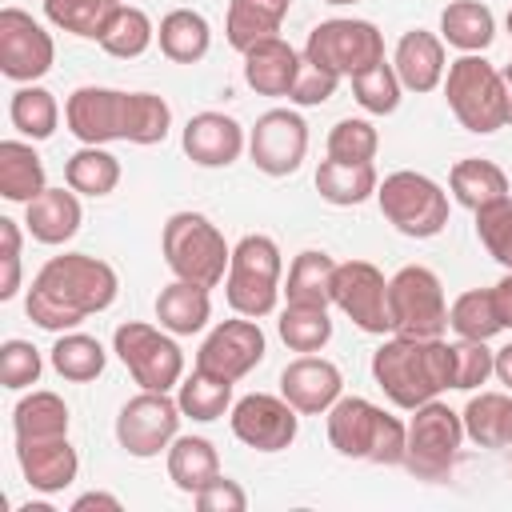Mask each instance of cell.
<instances>
[{
    "instance_id": "cell-37",
    "label": "cell",
    "mask_w": 512,
    "mask_h": 512,
    "mask_svg": "<svg viewBox=\"0 0 512 512\" xmlns=\"http://www.w3.org/2000/svg\"><path fill=\"white\" fill-rule=\"evenodd\" d=\"M120 12V0H44V16L84 40H100L108 20Z\"/></svg>"
},
{
    "instance_id": "cell-5",
    "label": "cell",
    "mask_w": 512,
    "mask_h": 512,
    "mask_svg": "<svg viewBox=\"0 0 512 512\" xmlns=\"http://www.w3.org/2000/svg\"><path fill=\"white\" fill-rule=\"evenodd\" d=\"M160 248L168 268L180 280H192L204 288H216L232 264V248L224 244V232L200 212H172L164 224Z\"/></svg>"
},
{
    "instance_id": "cell-12",
    "label": "cell",
    "mask_w": 512,
    "mask_h": 512,
    "mask_svg": "<svg viewBox=\"0 0 512 512\" xmlns=\"http://www.w3.org/2000/svg\"><path fill=\"white\" fill-rule=\"evenodd\" d=\"M112 348L124 360V368L132 372V380L148 392H168L172 384H180L184 372V352L172 336H164L152 324L128 320L112 332Z\"/></svg>"
},
{
    "instance_id": "cell-55",
    "label": "cell",
    "mask_w": 512,
    "mask_h": 512,
    "mask_svg": "<svg viewBox=\"0 0 512 512\" xmlns=\"http://www.w3.org/2000/svg\"><path fill=\"white\" fill-rule=\"evenodd\" d=\"M500 76H504V92H508V124H512V60L500 68Z\"/></svg>"
},
{
    "instance_id": "cell-46",
    "label": "cell",
    "mask_w": 512,
    "mask_h": 512,
    "mask_svg": "<svg viewBox=\"0 0 512 512\" xmlns=\"http://www.w3.org/2000/svg\"><path fill=\"white\" fill-rule=\"evenodd\" d=\"M380 148V132L368 124V120H356V116H344L332 124L328 132V156L332 160H372Z\"/></svg>"
},
{
    "instance_id": "cell-39",
    "label": "cell",
    "mask_w": 512,
    "mask_h": 512,
    "mask_svg": "<svg viewBox=\"0 0 512 512\" xmlns=\"http://www.w3.org/2000/svg\"><path fill=\"white\" fill-rule=\"evenodd\" d=\"M8 116H12V128H20L24 136L32 140H48L60 124V104L48 88L40 84H24L12 92V104H8Z\"/></svg>"
},
{
    "instance_id": "cell-54",
    "label": "cell",
    "mask_w": 512,
    "mask_h": 512,
    "mask_svg": "<svg viewBox=\"0 0 512 512\" xmlns=\"http://www.w3.org/2000/svg\"><path fill=\"white\" fill-rule=\"evenodd\" d=\"M492 376H496L500 384H508V388H512V344L496 348V356H492Z\"/></svg>"
},
{
    "instance_id": "cell-13",
    "label": "cell",
    "mask_w": 512,
    "mask_h": 512,
    "mask_svg": "<svg viewBox=\"0 0 512 512\" xmlns=\"http://www.w3.org/2000/svg\"><path fill=\"white\" fill-rule=\"evenodd\" d=\"M180 404L168 396V392H140L132 396L120 416H116V440L128 456H160V448H168L176 440V428H180Z\"/></svg>"
},
{
    "instance_id": "cell-31",
    "label": "cell",
    "mask_w": 512,
    "mask_h": 512,
    "mask_svg": "<svg viewBox=\"0 0 512 512\" xmlns=\"http://www.w3.org/2000/svg\"><path fill=\"white\" fill-rule=\"evenodd\" d=\"M160 52L172 60V64H196L208 56V44H212V28L200 12L192 8H176L160 20Z\"/></svg>"
},
{
    "instance_id": "cell-27",
    "label": "cell",
    "mask_w": 512,
    "mask_h": 512,
    "mask_svg": "<svg viewBox=\"0 0 512 512\" xmlns=\"http://www.w3.org/2000/svg\"><path fill=\"white\" fill-rule=\"evenodd\" d=\"M44 164L32 144L0 140V196L12 204H32L44 192Z\"/></svg>"
},
{
    "instance_id": "cell-48",
    "label": "cell",
    "mask_w": 512,
    "mask_h": 512,
    "mask_svg": "<svg viewBox=\"0 0 512 512\" xmlns=\"http://www.w3.org/2000/svg\"><path fill=\"white\" fill-rule=\"evenodd\" d=\"M40 352L28 340H4L0 344V384L4 388H28L40 380Z\"/></svg>"
},
{
    "instance_id": "cell-32",
    "label": "cell",
    "mask_w": 512,
    "mask_h": 512,
    "mask_svg": "<svg viewBox=\"0 0 512 512\" xmlns=\"http://www.w3.org/2000/svg\"><path fill=\"white\" fill-rule=\"evenodd\" d=\"M448 188L452 196L464 204V208H484L500 196H508V176L500 164L492 160H480V156H468V160H456L452 172H448Z\"/></svg>"
},
{
    "instance_id": "cell-34",
    "label": "cell",
    "mask_w": 512,
    "mask_h": 512,
    "mask_svg": "<svg viewBox=\"0 0 512 512\" xmlns=\"http://www.w3.org/2000/svg\"><path fill=\"white\" fill-rule=\"evenodd\" d=\"M12 424H16V444L68 436V404L56 392H32L12 408Z\"/></svg>"
},
{
    "instance_id": "cell-21",
    "label": "cell",
    "mask_w": 512,
    "mask_h": 512,
    "mask_svg": "<svg viewBox=\"0 0 512 512\" xmlns=\"http://www.w3.org/2000/svg\"><path fill=\"white\" fill-rule=\"evenodd\" d=\"M300 64L304 56H296V48L284 36H264L252 48H244V80L260 96H288L300 76Z\"/></svg>"
},
{
    "instance_id": "cell-40",
    "label": "cell",
    "mask_w": 512,
    "mask_h": 512,
    "mask_svg": "<svg viewBox=\"0 0 512 512\" xmlns=\"http://www.w3.org/2000/svg\"><path fill=\"white\" fill-rule=\"evenodd\" d=\"M448 324L456 328L460 340H488L496 332H504L500 324V312H496V300H492V288H468L452 300L448 308Z\"/></svg>"
},
{
    "instance_id": "cell-38",
    "label": "cell",
    "mask_w": 512,
    "mask_h": 512,
    "mask_svg": "<svg viewBox=\"0 0 512 512\" xmlns=\"http://www.w3.org/2000/svg\"><path fill=\"white\" fill-rule=\"evenodd\" d=\"M276 328L292 352H320L332 340V320L324 304H284Z\"/></svg>"
},
{
    "instance_id": "cell-23",
    "label": "cell",
    "mask_w": 512,
    "mask_h": 512,
    "mask_svg": "<svg viewBox=\"0 0 512 512\" xmlns=\"http://www.w3.org/2000/svg\"><path fill=\"white\" fill-rule=\"evenodd\" d=\"M392 68H396V76L408 92H432L444 80V68H448L444 64V40L436 32H424V28L404 32L400 44H396Z\"/></svg>"
},
{
    "instance_id": "cell-41",
    "label": "cell",
    "mask_w": 512,
    "mask_h": 512,
    "mask_svg": "<svg viewBox=\"0 0 512 512\" xmlns=\"http://www.w3.org/2000/svg\"><path fill=\"white\" fill-rule=\"evenodd\" d=\"M104 348L96 336H84V332H64L56 344H52V368L72 380V384H88L104 372Z\"/></svg>"
},
{
    "instance_id": "cell-18",
    "label": "cell",
    "mask_w": 512,
    "mask_h": 512,
    "mask_svg": "<svg viewBox=\"0 0 512 512\" xmlns=\"http://www.w3.org/2000/svg\"><path fill=\"white\" fill-rule=\"evenodd\" d=\"M264 352H268V344H264L260 324L252 316H236L208 332V340L196 352V368L216 372L224 380H240L264 360Z\"/></svg>"
},
{
    "instance_id": "cell-14",
    "label": "cell",
    "mask_w": 512,
    "mask_h": 512,
    "mask_svg": "<svg viewBox=\"0 0 512 512\" xmlns=\"http://www.w3.org/2000/svg\"><path fill=\"white\" fill-rule=\"evenodd\" d=\"M332 304L364 332L372 336H384L392 332V320H388V280L376 264L368 260H344L336 264V276H332Z\"/></svg>"
},
{
    "instance_id": "cell-56",
    "label": "cell",
    "mask_w": 512,
    "mask_h": 512,
    "mask_svg": "<svg viewBox=\"0 0 512 512\" xmlns=\"http://www.w3.org/2000/svg\"><path fill=\"white\" fill-rule=\"evenodd\" d=\"M324 4H360V0H324Z\"/></svg>"
},
{
    "instance_id": "cell-36",
    "label": "cell",
    "mask_w": 512,
    "mask_h": 512,
    "mask_svg": "<svg viewBox=\"0 0 512 512\" xmlns=\"http://www.w3.org/2000/svg\"><path fill=\"white\" fill-rule=\"evenodd\" d=\"M64 180L72 192H84V196H108L116 184H120V160L100 148V144H84L80 152L68 156L64 164Z\"/></svg>"
},
{
    "instance_id": "cell-26",
    "label": "cell",
    "mask_w": 512,
    "mask_h": 512,
    "mask_svg": "<svg viewBox=\"0 0 512 512\" xmlns=\"http://www.w3.org/2000/svg\"><path fill=\"white\" fill-rule=\"evenodd\" d=\"M212 316V300H208V288L204 284H192V280H172L168 288H160L156 296V320L164 332L172 336H192L208 324Z\"/></svg>"
},
{
    "instance_id": "cell-11",
    "label": "cell",
    "mask_w": 512,
    "mask_h": 512,
    "mask_svg": "<svg viewBox=\"0 0 512 512\" xmlns=\"http://www.w3.org/2000/svg\"><path fill=\"white\" fill-rule=\"evenodd\" d=\"M388 320L396 336H440L448 328L440 276L424 264H404L388 280Z\"/></svg>"
},
{
    "instance_id": "cell-47",
    "label": "cell",
    "mask_w": 512,
    "mask_h": 512,
    "mask_svg": "<svg viewBox=\"0 0 512 512\" xmlns=\"http://www.w3.org/2000/svg\"><path fill=\"white\" fill-rule=\"evenodd\" d=\"M492 348L484 340H460L452 344V388H480L488 376H492Z\"/></svg>"
},
{
    "instance_id": "cell-43",
    "label": "cell",
    "mask_w": 512,
    "mask_h": 512,
    "mask_svg": "<svg viewBox=\"0 0 512 512\" xmlns=\"http://www.w3.org/2000/svg\"><path fill=\"white\" fill-rule=\"evenodd\" d=\"M152 36H156V28H152L148 12H144V8H132V4H120V12L108 20V28H104V36H100V48H104L108 56L136 60V56L152 44Z\"/></svg>"
},
{
    "instance_id": "cell-49",
    "label": "cell",
    "mask_w": 512,
    "mask_h": 512,
    "mask_svg": "<svg viewBox=\"0 0 512 512\" xmlns=\"http://www.w3.org/2000/svg\"><path fill=\"white\" fill-rule=\"evenodd\" d=\"M20 288V224L0 216V300H12Z\"/></svg>"
},
{
    "instance_id": "cell-22",
    "label": "cell",
    "mask_w": 512,
    "mask_h": 512,
    "mask_svg": "<svg viewBox=\"0 0 512 512\" xmlns=\"http://www.w3.org/2000/svg\"><path fill=\"white\" fill-rule=\"evenodd\" d=\"M16 460H20V472L24 480L36 488V492H64L72 480H76V448L68 444V436H56V440H32V444H16Z\"/></svg>"
},
{
    "instance_id": "cell-15",
    "label": "cell",
    "mask_w": 512,
    "mask_h": 512,
    "mask_svg": "<svg viewBox=\"0 0 512 512\" xmlns=\"http://www.w3.org/2000/svg\"><path fill=\"white\" fill-rule=\"evenodd\" d=\"M308 152V124L292 108H268L248 136V156L264 176H292Z\"/></svg>"
},
{
    "instance_id": "cell-3",
    "label": "cell",
    "mask_w": 512,
    "mask_h": 512,
    "mask_svg": "<svg viewBox=\"0 0 512 512\" xmlns=\"http://www.w3.org/2000/svg\"><path fill=\"white\" fill-rule=\"evenodd\" d=\"M372 380L396 408H420L452 388V344L440 336H392L372 352Z\"/></svg>"
},
{
    "instance_id": "cell-50",
    "label": "cell",
    "mask_w": 512,
    "mask_h": 512,
    "mask_svg": "<svg viewBox=\"0 0 512 512\" xmlns=\"http://www.w3.org/2000/svg\"><path fill=\"white\" fill-rule=\"evenodd\" d=\"M336 84H340V76H332V72H324V68H316V64L304 60V64H300V76H296V84H292V92H288V100L312 108V104L332 100Z\"/></svg>"
},
{
    "instance_id": "cell-8",
    "label": "cell",
    "mask_w": 512,
    "mask_h": 512,
    "mask_svg": "<svg viewBox=\"0 0 512 512\" xmlns=\"http://www.w3.org/2000/svg\"><path fill=\"white\" fill-rule=\"evenodd\" d=\"M376 200H380L384 220L412 240H428V236L444 232V224H448V192L424 172L400 168V172L384 176L376 188Z\"/></svg>"
},
{
    "instance_id": "cell-19",
    "label": "cell",
    "mask_w": 512,
    "mask_h": 512,
    "mask_svg": "<svg viewBox=\"0 0 512 512\" xmlns=\"http://www.w3.org/2000/svg\"><path fill=\"white\" fill-rule=\"evenodd\" d=\"M340 388H344L340 368L332 360H324V356H312V352H304L300 360L284 364V372H280V396L304 416L328 412L340 400Z\"/></svg>"
},
{
    "instance_id": "cell-20",
    "label": "cell",
    "mask_w": 512,
    "mask_h": 512,
    "mask_svg": "<svg viewBox=\"0 0 512 512\" xmlns=\"http://www.w3.org/2000/svg\"><path fill=\"white\" fill-rule=\"evenodd\" d=\"M184 156L200 168H228L244 152V128L224 112H196L184 124Z\"/></svg>"
},
{
    "instance_id": "cell-10",
    "label": "cell",
    "mask_w": 512,
    "mask_h": 512,
    "mask_svg": "<svg viewBox=\"0 0 512 512\" xmlns=\"http://www.w3.org/2000/svg\"><path fill=\"white\" fill-rule=\"evenodd\" d=\"M304 60L332 72V76H356L384 60V36L372 20H324L308 32Z\"/></svg>"
},
{
    "instance_id": "cell-28",
    "label": "cell",
    "mask_w": 512,
    "mask_h": 512,
    "mask_svg": "<svg viewBox=\"0 0 512 512\" xmlns=\"http://www.w3.org/2000/svg\"><path fill=\"white\" fill-rule=\"evenodd\" d=\"M288 8H292V0H232L228 4V24H224L228 44L236 52H244L256 40L276 36L284 16H288Z\"/></svg>"
},
{
    "instance_id": "cell-4",
    "label": "cell",
    "mask_w": 512,
    "mask_h": 512,
    "mask_svg": "<svg viewBox=\"0 0 512 512\" xmlns=\"http://www.w3.org/2000/svg\"><path fill=\"white\" fill-rule=\"evenodd\" d=\"M328 440L348 460H372V464H404L408 424L388 416L364 396H340L328 408Z\"/></svg>"
},
{
    "instance_id": "cell-53",
    "label": "cell",
    "mask_w": 512,
    "mask_h": 512,
    "mask_svg": "<svg viewBox=\"0 0 512 512\" xmlns=\"http://www.w3.org/2000/svg\"><path fill=\"white\" fill-rule=\"evenodd\" d=\"M492 300H496V312H500V324L512 328V268L504 272L500 284H492Z\"/></svg>"
},
{
    "instance_id": "cell-24",
    "label": "cell",
    "mask_w": 512,
    "mask_h": 512,
    "mask_svg": "<svg viewBox=\"0 0 512 512\" xmlns=\"http://www.w3.org/2000/svg\"><path fill=\"white\" fill-rule=\"evenodd\" d=\"M80 220H84V212H80V200H76V192L68 188H44L32 204H28V236L32 240H40V244H64V240H72L76 232H80Z\"/></svg>"
},
{
    "instance_id": "cell-44",
    "label": "cell",
    "mask_w": 512,
    "mask_h": 512,
    "mask_svg": "<svg viewBox=\"0 0 512 512\" xmlns=\"http://www.w3.org/2000/svg\"><path fill=\"white\" fill-rule=\"evenodd\" d=\"M352 92H356V100H360L364 112H372V116H388V112H396L404 84H400L396 68L380 60V64H372V68H364V72L352 76Z\"/></svg>"
},
{
    "instance_id": "cell-33",
    "label": "cell",
    "mask_w": 512,
    "mask_h": 512,
    "mask_svg": "<svg viewBox=\"0 0 512 512\" xmlns=\"http://www.w3.org/2000/svg\"><path fill=\"white\" fill-rule=\"evenodd\" d=\"M464 416V436H472L480 448H504L512 444V396L504 392H480L468 400Z\"/></svg>"
},
{
    "instance_id": "cell-25",
    "label": "cell",
    "mask_w": 512,
    "mask_h": 512,
    "mask_svg": "<svg viewBox=\"0 0 512 512\" xmlns=\"http://www.w3.org/2000/svg\"><path fill=\"white\" fill-rule=\"evenodd\" d=\"M380 188V176L372 168V160H320L316 168V192L336 204V208H352V204H364L368 196H376Z\"/></svg>"
},
{
    "instance_id": "cell-29",
    "label": "cell",
    "mask_w": 512,
    "mask_h": 512,
    "mask_svg": "<svg viewBox=\"0 0 512 512\" xmlns=\"http://www.w3.org/2000/svg\"><path fill=\"white\" fill-rule=\"evenodd\" d=\"M168 476L188 496H196L208 480H216L220 476V456H216L212 440H204V436H176L168 444Z\"/></svg>"
},
{
    "instance_id": "cell-6",
    "label": "cell",
    "mask_w": 512,
    "mask_h": 512,
    "mask_svg": "<svg viewBox=\"0 0 512 512\" xmlns=\"http://www.w3.org/2000/svg\"><path fill=\"white\" fill-rule=\"evenodd\" d=\"M444 96L452 116L468 128V132H496L508 124V92H504V76L500 68H492L484 56L464 52L460 60L448 64L444 76Z\"/></svg>"
},
{
    "instance_id": "cell-1",
    "label": "cell",
    "mask_w": 512,
    "mask_h": 512,
    "mask_svg": "<svg viewBox=\"0 0 512 512\" xmlns=\"http://www.w3.org/2000/svg\"><path fill=\"white\" fill-rule=\"evenodd\" d=\"M116 288L120 280L108 260L88 252H64L36 272L24 308L28 320L40 324L44 332H68L92 312H104L116 300Z\"/></svg>"
},
{
    "instance_id": "cell-7",
    "label": "cell",
    "mask_w": 512,
    "mask_h": 512,
    "mask_svg": "<svg viewBox=\"0 0 512 512\" xmlns=\"http://www.w3.org/2000/svg\"><path fill=\"white\" fill-rule=\"evenodd\" d=\"M280 248L272 236L264 232H248L236 248H232V264L224 276V296L232 304L236 316H268L280 300Z\"/></svg>"
},
{
    "instance_id": "cell-2",
    "label": "cell",
    "mask_w": 512,
    "mask_h": 512,
    "mask_svg": "<svg viewBox=\"0 0 512 512\" xmlns=\"http://www.w3.org/2000/svg\"><path fill=\"white\" fill-rule=\"evenodd\" d=\"M68 132L84 144H160L172 128V108L156 92H120V88H96L84 84L64 104Z\"/></svg>"
},
{
    "instance_id": "cell-57",
    "label": "cell",
    "mask_w": 512,
    "mask_h": 512,
    "mask_svg": "<svg viewBox=\"0 0 512 512\" xmlns=\"http://www.w3.org/2000/svg\"><path fill=\"white\" fill-rule=\"evenodd\" d=\"M508 32H512V12H508Z\"/></svg>"
},
{
    "instance_id": "cell-42",
    "label": "cell",
    "mask_w": 512,
    "mask_h": 512,
    "mask_svg": "<svg viewBox=\"0 0 512 512\" xmlns=\"http://www.w3.org/2000/svg\"><path fill=\"white\" fill-rule=\"evenodd\" d=\"M176 404H180V412L192 416V420H216V416H224L228 404H232V380L196 368V372L180 384Z\"/></svg>"
},
{
    "instance_id": "cell-9",
    "label": "cell",
    "mask_w": 512,
    "mask_h": 512,
    "mask_svg": "<svg viewBox=\"0 0 512 512\" xmlns=\"http://www.w3.org/2000/svg\"><path fill=\"white\" fill-rule=\"evenodd\" d=\"M460 444H464V416L452 412L440 400H428L420 408H412V424H408V444H404V468L416 480H448L456 460H460Z\"/></svg>"
},
{
    "instance_id": "cell-17",
    "label": "cell",
    "mask_w": 512,
    "mask_h": 512,
    "mask_svg": "<svg viewBox=\"0 0 512 512\" xmlns=\"http://www.w3.org/2000/svg\"><path fill=\"white\" fill-rule=\"evenodd\" d=\"M296 408L284 396L252 392L232 404V436L256 452H284L296 440Z\"/></svg>"
},
{
    "instance_id": "cell-35",
    "label": "cell",
    "mask_w": 512,
    "mask_h": 512,
    "mask_svg": "<svg viewBox=\"0 0 512 512\" xmlns=\"http://www.w3.org/2000/svg\"><path fill=\"white\" fill-rule=\"evenodd\" d=\"M332 276H336V260L328 252H300L288 268V304H332Z\"/></svg>"
},
{
    "instance_id": "cell-51",
    "label": "cell",
    "mask_w": 512,
    "mask_h": 512,
    "mask_svg": "<svg viewBox=\"0 0 512 512\" xmlns=\"http://www.w3.org/2000/svg\"><path fill=\"white\" fill-rule=\"evenodd\" d=\"M192 500H196V508H200V512H244V508H248L244 488H240L236 480H228V476L208 480Z\"/></svg>"
},
{
    "instance_id": "cell-45",
    "label": "cell",
    "mask_w": 512,
    "mask_h": 512,
    "mask_svg": "<svg viewBox=\"0 0 512 512\" xmlns=\"http://www.w3.org/2000/svg\"><path fill=\"white\" fill-rule=\"evenodd\" d=\"M476 236L496 264L512 268V196H500L476 208Z\"/></svg>"
},
{
    "instance_id": "cell-16",
    "label": "cell",
    "mask_w": 512,
    "mask_h": 512,
    "mask_svg": "<svg viewBox=\"0 0 512 512\" xmlns=\"http://www.w3.org/2000/svg\"><path fill=\"white\" fill-rule=\"evenodd\" d=\"M52 60V36L24 8H0V72L16 84H32L52 68Z\"/></svg>"
},
{
    "instance_id": "cell-30",
    "label": "cell",
    "mask_w": 512,
    "mask_h": 512,
    "mask_svg": "<svg viewBox=\"0 0 512 512\" xmlns=\"http://www.w3.org/2000/svg\"><path fill=\"white\" fill-rule=\"evenodd\" d=\"M440 36L460 52H484L496 36V16L480 0H452L440 12Z\"/></svg>"
},
{
    "instance_id": "cell-52",
    "label": "cell",
    "mask_w": 512,
    "mask_h": 512,
    "mask_svg": "<svg viewBox=\"0 0 512 512\" xmlns=\"http://www.w3.org/2000/svg\"><path fill=\"white\" fill-rule=\"evenodd\" d=\"M120 512V500L112 496V492H84V496H76L72 500V512Z\"/></svg>"
}]
</instances>
